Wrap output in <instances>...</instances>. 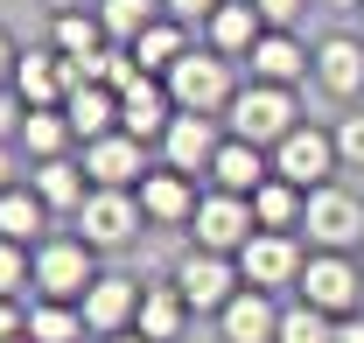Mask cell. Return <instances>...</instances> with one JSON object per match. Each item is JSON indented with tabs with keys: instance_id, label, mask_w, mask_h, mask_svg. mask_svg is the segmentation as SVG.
Segmentation results:
<instances>
[{
	"instance_id": "9",
	"label": "cell",
	"mask_w": 364,
	"mask_h": 343,
	"mask_svg": "<svg viewBox=\"0 0 364 343\" xmlns=\"http://www.w3.org/2000/svg\"><path fill=\"white\" fill-rule=\"evenodd\" d=\"M336 169H343L336 127H316V120H301V127L273 147V175H287L294 189H322V182H336Z\"/></svg>"
},
{
	"instance_id": "45",
	"label": "cell",
	"mask_w": 364,
	"mask_h": 343,
	"mask_svg": "<svg viewBox=\"0 0 364 343\" xmlns=\"http://www.w3.org/2000/svg\"><path fill=\"white\" fill-rule=\"evenodd\" d=\"M358 259H364V246H358Z\"/></svg>"
},
{
	"instance_id": "22",
	"label": "cell",
	"mask_w": 364,
	"mask_h": 343,
	"mask_svg": "<svg viewBox=\"0 0 364 343\" xmlns=\"http://www.w3.org/2000/svg\"><path fill=\"white\" fill-rule=\"evenodd\" d=\"M28 182H36V196H43L56 217H77L91 196V175L77 154H56V162H28Z\"/></svg>"
},
{
	"instance_id": "18",
	"label": "cell",
	"mask_w": 364,
	"mask_h": 343,
	"mask_svg": "<svg viewBox=\"0 0 364 343\" xmlns=\"http://www.w3.org/2000/svg\"><path fill=\"white\" fill-rule=\"evenodd\" d=\"M14 91H21V105H63L70 91H77V63L70 56H56V49H21V63H14Z\"/></svg>"
},
{
	"instance_id": "30",
	"label": "cell",
	"mask_w": 364,
	"mask_h": 343,
	"mask_svg": "<svg viewBox=\"0 0 364 343\" xmlns=\"http://www.w3.org/2000/svg\"><path fill=\"white\" fill-rule=\"evenodd\" d=\"M28 337L36 343H91L77 301H28Z\"/></svg>"
},
{
	"instance_id": "28",
	"label": "cell",
	"mask_w": 364,
	"mask_h": 343,
	"mask_svg": "<svg viewBox=\"0 0 364 343\" xmlns=\"http://www.w3.org/2000/svg\"><path fill=\"white\" fill-rule=\"evenodd\" d=\"M189 49H196V28H182V21H168V14H161V21L134 43V56H140V70H147V78H168Z\"/></svg>"
},
{
	"instance_id": "13",
	"label": "cell",
	"mask_w": 364,
	"mask_h": 343,
	"mask_svg": "<svg viewBox=\"0 0 364 343\" xmlns=\"http://www.w3.org/2000/svg\"><path fill=\"white\" fill-rule=\"evenodd\" d=\"M225 140H231V133H225V120H203V112H176V127L161 133L154 162H161V169L196 175V182H210V162H218V147H225Z\"/></svg>"
},
{
	"instance_id": "17",
	"label": "cell",
	"mask_w": 364,
	"mask_h": 343,
	"mask_svg": "<svg viewBox=\"0 0 364 343\" xmlns=\"http://www.w3.org/2000/svg\"><path fill=\"white\" fill-rule=\"evenodd\" d=\"M280 308L287 301L267 287H238L218 315V343H280Z\"/></svg>"
},
{
	"instance_id": "19",
	"label": "cell",
	"mask_w": 364,
	"mask_h": 343,
	"mask_svg": "<svg viewBox=\"0 0 364 343\" xmlns=\"http://www.w3.org/2000/svg\"><path fill=\"white\" fill-rule=\"evenodd\" d=\"M176 127V98L161 78H134V85L119 91V133H134L147 147H161V133Z\"/></svg>"
},
{
	"instance_id": "34",
	"label": "cell",
	"mask_w": 364,
	"mask_h": 343,
	"mask_svg": "<svg viewBox=\"0 0 364 343\" xmlns=\"http://www.w3.org/2000/svg\"><path fill=\"white\" fill-rule=\"evenodd\" d=\"M336 154H343V169H364V105L336 120Z\"/></svg>"
},
{
	"instance_id": "27",
	"label": "cell",
	"mask_w": 364,
	"mask_h": 343,
	"mask_svg": "<svg viewBox=\"0 0 364 343\" xmlns=\"http://www.w3.org/2000/svg\"><path fill=\"white\" fill-rule=\"evenodd\" d=\"M105 43H112V36H105L98 7H77V14H49V49H56V56L85 63V56H98Z\"/></svg>"
},
{
	"instance_id": "1",
	"label": "cell",
	"mask_w": 364,
	"mask_h": 343,
	"mask_svg": "<svg viewBox=\"0 0 364 343\" xmlns=\"http://www.w3.org/2000/svg\"><path fill=\"white\" fill-rule=\"evenodd\" d=\"M161 85H168V98H176V112H203V120H225L245 78H238V63H231V56H218L210 43H196V49H189V56L176 63V70L161 78Z\"/></svg>"
},
{
	"instance_id": "43",
	"label": "cell",
	"mask_w": 364,
	"mask_h": 343,
	"mask_svg": "<svg viewBox=\"0 0 364 343\" xmlns=\"http://www.w3.org/2000/svg\"><path fill=\"white\" fill-rule=\"evenodd\" d=\"M316 7H329V14H364V0H316Z\"/></svg>"
},
{
	"instance_id": "29",
	"label": "cell",
	"mask_w": 364,
	"mask_h": 343,
	"mask_svg": "<svg viewBox=\"0 0 364 343\" xmlns=\"http://www.w3.org/2000/svg\"><path fill=\"white\" fill-rule=\"evenodd\" d=\"M301 211H309V189H294L287 175H267V182H259V196H252L259 231H301Z\"/></svg>"
},
{
	"instance_id": "5",
	"label": "cell",
	"mask_w": 364,
	"mask_h": 343,
	"mask_svg": "<svg viewBox=\"0 0 364 343\" xmlns=\"http://www.w3.org/2000/svg\"><path fill=\"white\" fill-rule=\"evenodd\" d=\"M168 280L182 287V301L196 308V315H225V301L245 287V273H238V259L231 253H203V246H182L176 253V266H168Z\"/></svg>"
},
{
	"instance_id": "44",
	"label": "cell",
	"mask_w": 364,
	"mask_h": 343,
	"mask_svg": "<svg viewBox=\"0 0 364 343\" xmlns=\"http://www.w3.org/2000/svg\"><path fill=\"white\" fill-rule=\"evenodd\" d=\"M105 343H147V337H140V329H127V337H105Z\"/></svg>"
},
{
	"instance_id": "38",
	"label": "cell",
	"mask_w": 364,
	"mask_h": 343,
	"mask_svg": "<svg viewBox=\"0 0 364 343\" xmlns=\"http://www.w3.org/2000/svg\"><path fill=\"white\" fill-rule=\"evenodd\" d=\"M28 329V301H0V343Z\"/></svg>"
},
{
	"instance_id": "35",
	"label": "cell",
	"mask_w": 364,
	"mask_h": 343,
	"mask_svg": "<svg viewBox=\"0 0 364 343\" xmlns=\"http://www.w3.org/2000/svg\"><path fill=\"white\" fill-rule=\"evenodd\" d=\"M218 7H225V0H161V14H168V21H182V28H203Z\"/></svg>"
},
{
	"instance_id": "16",
	"label": "cell",
	"mask_w": 364,
	"mask_h": 343,
	"mask_svg": "<svg viewBox=\"0 0 364 343\" xmlns=\"http://www.w3.org/2000/svg\"><path fill=\"white\" fill-rule=\"evenodd\" d=\"M316 91H329L336 105H364V36L329 28L316 43Z\"/></svg>"
},
{
	"instance_id": "24",
	"label": "cell",
	"mask_w": 364,
	"mask_h": 343,
	"mask_svg": "<svg viewBox=\"0 0 364 343\" xmlns=\"http://www.w3.org/2000/svg\"><path fill=\"white\" fill-rule=\"evenodd\" d=\"M63 120H70V133H77V147L119 133V91L112 85H77L70 98H63Z\"/></svg>"
},
{
	"instance_id": "32",
	"label": "cell",
	"mask_w": 364,
	"mask_h": 343,
	"mask_svg": "<svg viewBox=\"0 0 364 343\" xmlns=\"http://www.w3.org/2000/svg\"><path fill=\"white\" fill-rule=\"evenodd\" d=\"M280 343H336V315H322L301 295H287V308H280Z\"/></svg>"
},
{
	"instance_id": "36",
	"label": "cell",
	"mask_w": 364,
	"mask_h": 343,
	"mask_svg": "<svg viewBox=\"0 0 364 343\" xmlns=\"http://www.w3.org/2000/svg\"><path fill=\"white\" fill-rule=\"evenodd\" d=\"M252 7L267 28H301V14H309V0H252Z\"/></svg>"
},
{
	"instance_id": "4",
	"label": "cell",
	"mask_w": 364,
	"mask_h": 343,
	"mask_svg": "<svg viewBox=\"0 0 364 343\" xmlns=\"http://www.w3.org/2000/svg\"><path fill=\"white\" fill-rule=\"evenodd\" d=\"M105 266L77 231H49L36 246V301H85V287L98 280Z\"/></svg>"
},
{
	"instance_id": "12",
	"label": "cell",
	"mask_w": 364,
	"mask_h": 343,
	"mask_svg": "<svg viewBox=\"0 0 364 343\" xmlns=\"http://www.w3.org/2000/svg\"><path fill=\"white\" fill-rule=\"evenodd\" d=\"M245 78L252 85H316V43H301V28H267L259 36V49L245 56Z\"/></svg>"
},
{
	"instance_id": "31",
	"label": "cell",
	"mask_w": 364,
	"mask_h": 343,
	"mask_svg": "<svg viewBox=\"0 0 364 343\" xmlns=\"http://www.w3.org/2000/svg\"><path fill=\"white\" fill-rule=\"evenodd\" d=\"M98 21H105V36H112V43L134 49L140 36L161 21V0H98Z\"/></svg>"
},
{
	"instance_id": "10",
	"label": "cell",
	"mask_w": 364,
	"mask_h": 343,
	"mask_svg": "<svg viewBox=\"0 0 364 343\" xmlns=\"http://www.w3.org/2000/svg\"><path fill=\"white\" fill-rule=\"evenodd\" d=\"M259 231V217H252V196H231V189H203V204H196V224H189V246H203V253H245V238Z\"/></svg>"
},
{
	"instance_id": "37",
	"label": "cell",
	"mask_w": 364,
	"mask_h": 343,
	"mask_svg": "<svg viewBox=\"0 0 364 343\" xmlns=\"http://www.w3.org/2000/svg\"><path fill=\"white\" fill-rule=\"evenodd\" d=\"M21 120H28V105H21V91L7 85V91H0V140H7V147L21 140Z\"/></svg>"
},
{
	"instance_id": "26",
	"label": "cell",
	"mask_w": 364,
	"mask_h": 343,
	"mask_svg": "<svg viewBox=\"0 0 364 343\" xmlns=\"http://www.w3.org/2000/svg\"><path fill=\"white\" fill-rule=\"evenodd\" d=\"M14 147H21L28 162H56V154H77V133H70V120H63V105H28Z\"/></svg>"
},
{
	"instance_id": "40",
	"label": "cell",
	"mask_w": 364,
	"mask_h": 343,
	"mask_svg": "<svg viewBox=\"0 0 364 343\" xmlns=\"http://www.w3.org/2000/svg\"><path fill=\"white\" fill-rule=\"evenodd\" d=\"M14 182H21V162H14V147H7V140H0V196H7V189H14Z\"/></svg>"
},
{
	"instance_id": "7",
	"label": "cell",
	"mask_w": 364,
	"mask_h": 343,
	"mask_svg": "<svg viewBox=\"0 0 364 343\" xmlns=\"http://www.w3.org/2000/svg\"><path fill=\"white\" fill-rule=\"evenodd\" d=\"M294 295L309 301V308H322V315H336V322L358 315L364 308V259L358 253H309Z\"/></svg>"
},
{
	"instance_id": "41",
	"label": "cell",
	"mask_w": 364,
	"mask_h": 343,
	"mask_svg": "<svg viewBox=\"0 0 364 343\" xmlns=\"http://www.w3.org/2000/svg\"><path fill=\"white\" fill-rule=\"evenodd\" d=\"M336 343H364V308H358V315H343V322H336Z\"/></svg>"
},
{
	"instance_id": "15",
	"label": "cell",
	"mask_w": 364,
	"mask_h": 343,
	"mask_svg": "<svg viewBox=\"0 0 364 343\" xmlns=\"http://www.w3.org/2000/svg\"><path fill=\"white\" fill-rule=\"evenodd\" d=\"M203 189L210 182H196V175H182V169H147V182H140V211H147V224L154 231H189L196 224V204H203Z\"/></svg>"
},
{
	"instance_id": "33",
	"label": "cell",
	"mask_w": 364,
	"mask_h": 343,
	"mask_svg": "<svg viewBox=\"0 0 364 343\" xmlns=\"http://www.w3.org/2000/svg\"><path fill=\"white\" fill-rule=\"evenodd\" d=\"M36 246H14L0 238V301H36Z\"/></svg>"
},
{
	"instance_id": "25",
	"label": "cell",
	"mask_w": 364,
	"mask_h": 343,
	"mask_svg": "<svg viewBox=\"0 0 364 343\" xmlns=\"http://www.w3.org/2000/svg\"><path fill=\"white\" fill-rule=\"evenodd\" d=\"M49 224H56V211L36 196V182H14V189L0 196V238H14V246H43Z\"/></svg>"
},
{
	"instance_id": "11",
	"label": "cell",
	"mask_w": 364,
	"mask_h": 343,
	"mask_svg": "<svg viewBox=\"0 0 364 343\" xmlns=\"http://www.w3.org/2000/svg\"><path fill=\"white\" fill-rule=\"evenodd\" d=\"M140 295H147V280H134V273H112V266H105V273H98V280L85 287V301H77V308H85L91 343L127 337V329L140 322Z\"/></svg>"
},
{
	"instance_id": "23",
	"label": "cell",
	"mask_w": 364,
	"mask_h": 343,
	"mask_svg": "<svg viewBox=\"0 0 364 343\" xmlns=\"http://www.w3.org/2000/svg\"><path fill=\"white\" fill-rule=\"evenodd\" d=\"M273 175V154L252 147V140H225L218 162H210V189H231V196H259V182Z\"/></svg>"
},
{
	"instance_id": "6",
	"label": "cell",
	"mask_w": 364,
	"mask_h": 343,
	"mask_svg": "<svg viewBox=\"0 0 364 343\" xmlns=\"http://www.w3.org/2000/svg\"><path fill=\"white\" fill-rule=\"evenodd\" d=\"M77 224V238H85L91 253H127L140 231H147V211H140V189H91L85 211L70 217Z\"/></svg>"
},
{
	"instance_id": "39",
	"label": "cell",
	"mask_w": 364,
	"mask_h": 343,
	"mask_svg": "<svg viewBox=\"0 0 364 343\" xmlns=\"http://www.w3.org/2000/svg\"><path fill=\"white\" fill-rule=\"evenodd\" d=\"M14 63H21V43H14V36L0 28V91L14 85Z\"/></svg>"
},
{
	"instance_id": "20",
	"label": "cell",
	"mask_w": 364,
	"mask_h": 343,
	"mask_svg": "<svg viewBox=\"0 0 364 343\" xmlns=\"http://www.w3.org/2000/svg\"><path fill=\"white\" fill-rule=\"evenodd\" d=\"M259 36H267V21H259V7H252V0H225V7L203 21V43L218 49V56H231L238 70H245V56L259 49Z\"/></svg>"
},
{
	"instance_id": "2",
	"label": "cell",
	"mask_w": 364,
	"mask_h": 343,
	"mask_svg": "<svg viewBox=\"0 0 364 343\" xmlns=\"http://www.w3.org/2000/svg\"><path fill=\"white\" fill-rule=\"evenodd\" d=\"M294 127H301V98H294L287 85H252V78H245L238 98H231V112H225V133H231V140H252V147H267V154Z\"/></svg>"
},
{
	"instance_id": "42",
	"label": "cell",
	"mask_w": 364,
	"mask_h": 343,
	"mask_svg": "<svg viewBox=\"0 0 364 343\" xmlns=\"http://www.w3.org/2000/svg\"><path fill=\"white\" fill-rule=\"evenodd\" d=\"M49 14H77V7H98V0H43Z\"/></svg>"
},
{
	"instance_id": "8",
	"label": "cell",
	"mask_w": 364,
	"mask_h": 343,
	"mask_svg": "<svg viewBox=\"0 0 364 343\" xmlns=\"http://www.w3.org/2000/svg\"><path fill=\"white\" fill-rule=\"evenodd\" d=\"M301 266H309V246H301V231H252V238H245V253H238V273H245V287H267V295H287V287H301Z\"/></svg>"
},
{
	"instance_id": "21",
	"label": "cell",
	"mask_w": 364,
	"mask_h": 343,
	"mask_svg": "<svg viewBox=\"0 0 364 343\" xmlns=\"http://www.w3.org/2000/svg\"><path fill=\"white\" fill-rule=\"evenodd\" d=\"M189 322H196V308L182 301V287L176 280H147V295H140V337L147 343H182L189 337Z\"/></svg>"
},
{
	"instance_id": "3",
	"label": "cell",
	"mask_w": 364,
	"mask_h": 343,
	"mask_svg": "<svg viewBox=\"0 0 364 343\" xmlns=\"http://www.w3.org/2000/svg\"><path fill=\"white\" fill-rule=\"evenodd\" d=\"M301 246H309V253H358V246H364V196H358V189H343V182L309 189Z\"/></svg>"
},
{
	"instance_id": "14",
	"label": "cell",
	"mask_w": 364,
	"mask_h": 343,
	"mask_svg": "<svg viewBox=\"0 0 364 343\" xmlns=\"http://www.w3.org/2000/svg\"><path fill=\"white\" fill-rule=\"evenodd\" d=\"M77 162H85L91 189H140V182H147V169H154V147H147V140H134V133H105V140L77 147Z\"/></svg>"
}]
</instances>
